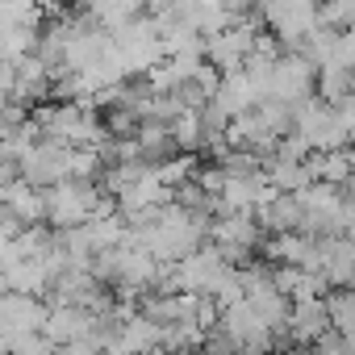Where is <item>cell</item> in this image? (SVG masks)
<instances>
[{
	"instance_id": "obj_1",
	"label": "cell",
	"mask_w": 355,
	"mask_h": 355,
	"mask_svg": "<svg viewBox=\"0 0 355 355\" xmlns=\"http://www.w3.org/2000/svg\"><path fill=\"white\" fill-rule=\"evenodd\" d=\"M101 214V193H92L88 180H63L46 189V222L55 230H80Z\"/></svg>"
},
{
	"instance_id": "obj_2",
	"label": "cell",
	"mask_w": 355,
	"mask_h": 355,
	"mask_svg": "<svg viewBox=\"0 0 355 355\" xmlns=\"http://www.w3.org/2000/svg\"><path fill=\"white\" fill-rule=\"evenodd\" d=\"M234 272V263L218 251V247H201V251H193L189 259H180V263H171V288L175 293H218V284L226 280Z\"/></svg>"
},
{
	"instance_id": "obj_3",
	"label": "cell",
	"mask_w": 355,
	"mask_h": 355,
	"mask_svg": "<svg viewBox=\"0 0 355 355\" xmlns=\"http://www.w3.org/2000/svg\"><path fill=\"white\" fill-rule=\"evenodd\" d=\"M313 88H318V67H313V59H305L301 51L276 59V71H272V96H276V101H284V105L297 109V105L313 101Z\"/></svg>"
},
{
	"instance_id": "obj_4",
	"label": "cell",
	"mask_w": 355,
	"mask_h": 355,
	"mask_svg": "<svg viewBox=\"0 0 355 355\" xmlns=\"http://www.w3.org/2000/svg\"><path fill=\"white\" fill-rule=\"evenodd\" d=\"M222 326L230 330V338L243 347V355H272L276 351V343H280V334L243 301V305H230V309H222Z\"/></svg>"
},
{
	"instance_id": "obj_5",
	"label": "cell",
	"mask_w": 355,
	"mask_h": 355,
	"mask_svg": "<svg viewBox=\"0 0 355 355\" xmlns=\"http://www.w3.org/2000/svg\"><path fill=\"white\" fill-rule=\"evenodd\" d=\"M214 247L230 263H247V255L259 247V222L251 214H226L222 222H214Z\"/></svg>"
},
{
	"instance_id": "obj_6",
	"label": "cell",
	"mask_w": 355,
	"mask_h": 355,
	"mask_svg": "<svg viewBox=\"0 0 355 355\" xmlns=\"http://www.w3.org/2000/svg\"><path fill=\"white\" fill-rule=\"evenodd\" d=\"M334 330V318H330V301L326 297H305V301H293V318H288V338L297 347H313L322 334Z\"/></svg>"
},
{
	"instance_id": "obj_7",
	"label": "cell",
	"mask_w": 355,
	"mask_h": 355,
	"mask_svg": "<svg viewBox=\"0 0 355 355\" xmlns=\"http://www.w3.org/2000/svg\"><path fill=\"white\" fill-rule=\"evenodd\" d=\"M46 338L55 347H71V343H92V330H96V313L84 309V305H51V318H46Z\"/></svg>"
},
{
	"instance_id": "obj_8",
	"label": "cell",
	"mask_w": 355,
	"mask_h": 355,
	"mask_svg": "<svg viewBox=\"0 0 355 355\" xmlns=\"http://www.w3.org/2000/svg\"><path fill=\"white\" fill-rule=\"evenodd\" d=\"M46 318H51V305L34 293H5V301H0V334L42 330Z\"/></svg>"
},
{
	"instance_id": "obj_9",
	"label": "cell",
	"mask_w": 355,
	"mask_h": 355,
	"mask_svg": "<svg viewBox=\"0 0 355 355\" xmlns=\"http://www.w3.org/2000/svg\"><path fill=\"white\" fill-rule=\"evenodd\" d=\"M5 214H13L26 226H38V222H46V193L30 180H9L5 184Z\"/></svg>"
},
{
	"instance_id": "obj_10",
	"label": "cell",
	"mask_w": 355,
	"mask_h": 355,
	"mask_svg": "<svg viewBox=\"0 0 355 355\" xmlns=\"http://www.w3.org/2000/svg\"><path fill=\"white\" fill-rule=\"evenodd\" d=\"M88 5V17H96L105 30H125V26H134L138 21V13H142V0H84Z\"/></svg>"
},
{
	"instance_id": "obj_11",
	"label": "cell",
	"mask_w": 355,
	"mask_h": 355,
	"mask_svg": "<svg viewBox=\"0 0 355 355\" xmlns=\"http://www.w3.org/2000/svg\"><path fill=\"white\" fill-rule=\"evenodd\" d=\"M5 355H59V347L46 338V330H21V334H5Z\"/></svg>"
},
{
	"instance_id": "obj_12",
	"label": "cell",
	"mask_w": 355,
	"mask_h": 355,
	"mask_svg": "<svg viewBox=\"0 0 355 355\" xmlns=\"http://www.w3.org/2000/svg\"><path fill=\"white\" fill-rule=\"evenodd\" d=\"M326 301H330L334 330H338L343 338H351V343H355V288H338V293H330Z\"/></svg>"
},
{
	"instance_id": "obj_13",
	"label": "cell",
	"mask_w": 355,
	"mask_h": 355,
	"mask_svg": "<svg viewBox=\"0 0 355 355\" xmlns=\"http://www.w3.org/2000/svg\"><path fill=\"white\" fill-rule=\"evenodd\" d=\"M318 26H326L334 34L355 30V0H326V5L318 9Z\"/></svg>"
},
{
	"instance_id": "obj_14",
	"label": "cell",
	"mask_w": 355,
	"mask_h": 355,
	"mask_svg": "<svg viewBox=\"0 0 355 355\" xmlns=\"http://www.w3.org/2000/svg\"><path fill=\"white\" fill-rule=\"evenodd\" d=\"M201 355H243V347L230 338V330L218 322L209 334H205V343H201Z\"/></svg>"
},
{
	"instance_id": "obj_15",
	"label": "cell",
	"mask_w": 355,
	"mask_h": 355,
	"mask_svg": "<svg viewBox=\"0 0 355 355\" xmlns=\"http://www.w3.org/2000/svg\"><path fill=\"white\" fill-rule=\"evenodd\" d=\"M313 351H318V355H347V338H343L338 330H330V334H322V338L313 343Z\"/></svg>"
},
{
	"instance_id": "obj_16",
	"label": "cell",
	"mask_w": 355,
	"mask_h": 355,
	"mask_svg": "<svg viewBox=\"0 0 355 355\" xmlns=\"http://www.w3.org/2000/svg\"><path fill=\"white\" fill-rule=\"evenodd\" d=\"M334 63H347V67H355V30L338 34V51H334Z\"/></svg>"
}]
</instances>
